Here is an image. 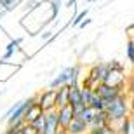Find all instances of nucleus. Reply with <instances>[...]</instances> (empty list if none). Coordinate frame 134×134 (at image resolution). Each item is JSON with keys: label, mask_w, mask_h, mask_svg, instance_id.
<instances>
[{"label": "nucleus", "mask_w": 134, "mask_h": 134, "mask_svg": "<svg viewBox=\"0 0 134 134\" xmlns=\"http://www.w3.org/2000/svg\"><path fill=\"white\" fill-rule=\"evenodd\" d=\"M125 56H127V61L134 66V38H127L125 42Z\"/></svg>", "instance_id": "16"}, {"label": "nucleus", "mask_w": 134, "mask_h": 134, "mask_svg": "<svg viewBox=\"0 0 134 134\" xmlns=\"http://www.w3.org/2000/svg\"><path fill=\"white\" fill-rule=\"evenodd\" d=\"M104 113L108 117L110 124H119L120 120H124L125 117L131 115V101L127 92H120L117 98L106 101V106H104Z\"/></svg>", "instance_id": "1"}, {"label": "nucleus", "mask_w": 134, "mask_h": 134, "mask_svg": "<svg viewBox=\"0 0 134 134\" xmlns=\"http://www.w3.org/2000/svg\"><path fill=\"white\" fill-rule=\"evenodd\" d=\"M87 131H89V125L85 124L82 119H79V117H75L70 122V125L66 127V132L68 134H87Z\"/></svg>", "instance_id": "8"}, {"label": "nucleus", "mask_w": 134, "mask_h": 134, "mask_svg": "<svg viewBox=\"0 0 134 134\" xmlns=\"http://www.w3.org/2000/svg\"><path fill=\"white\" fill-rule=\"evenodd\" d=\"M68 92L70 85H63L59 89H56V108H63L68 104Z\"/></svg>", "instance_id": "10"}, {"label": "nucleus", "mask_w": 134, "mask_h": 134, "mask_svg": "<svg viewBox=\"0 0 134 134\" xmlns=\"http://www.w3.org/2000/svg\"><path fill=\"white\" fill-rule=\"evenodd\" d=\"M56 134H68V132H66V129H61V127H59V129L56 131Z\"/></svg>", "instance_id": "24"}, {"label": "nucleus", "mask_w": 134, "mask_h": 134, "mask_svg": "<svg viewBox=\"0 0 134 134\" xmlns=\"http://www.w3.org/2000/svg\"><path fill=\"white\" fill-rule=\"evenodd\" d=\"M96 115H98V110H94V108H91V106H85L84 108V111L79 115V119H82L85 122V124L91 127V124H92V120L96 119Z\"/></svg>", "instance_id": "12"}, {"label": "nucleus", "mask_w": 134, "mask_h": 134, "mask_svg": "<svg viewBox=\"0 0 134 134\" xmlns=\"http://www.w3.org/2000/svg\"><path fill=\"white\" fill-rule=\"evenodd\" d=\"M108 124H110V120H108V117H106V113H104V111H98V115H96V119L92 120L91 127H104V125H108Z\"/></svg>", "instance_id": "14"}, {"label": "nucleus", "mask_w": 134, "mask_h": 134, "mask_svg": "<svg viewBox=\"0 0 134 134\" xmlns=\"http://www.w3.org/2000/svg\"><path fill=\"white\" fill-rule=\"evenodd\" d=\"M5 14H7V12H5V10L4 9H0V21H2V18H4V16Z\"/></svg>", "instance_id": "25"}, {"label": "nucleus", "mask_w": 134, "mask_h": 134, "mask_svg": "<svg viewBox=\"0 0 134 134\" xmlns=\"http://www.w3.org/2000/svg\"><path fill=\"white\" fill-rule=\"evenodd\" d=\"M37 103L44 111L56 108V91L54 89H45L44 92L37 94Z\"/></svg>", "instance_id": "3"}, {"label": "nucleus", "mask_w": 134, "mask_h": 134, "mask_svg": "<svg viewBox=\"0 0 134 134\" xmlns=\"http://www.w3.org/2000/svg\"><path fill=\"white\" fill-rule=\"evenodd\" d=\"M129 122H131V134H134V110H131Z\"/></svg>", "instance_id": "22"}, {"label": "nucleus", "mask_w": 134, "mask_h": 134, "mask_svg": "<svg viewBox=\"0 0 134 134\" xmlns=\"http://www.w3.org/2000/svg\"><path fill=\"white\" fill-rule=\"evenodd\" d=\"M125 92H127V96H129L131 110H134V71L127 77V82H125Z\"/></svg>", "instance_id": "13"}, {"label": "nucleus", "mask_w": 134, "mask_h": 134, "mask_svg": "<svg viewBox=\"0 0 134 134\" xmlns=\"http://www.w3.org/2000/svg\"><path fill=\"white\" fill-rule=\"evenodd\" d=\"M21 132H23V134H40L38 131H35L33 127H31V125H28V124H25V125H23Z\"/></svg>", "instance_id": "21"}, {"label": "nucleus", "mask_w": 134, "mask_h": 134, "mask_svg": "<svg viewBox=\"0 0 134 134\" xmlns=\"http://www.w3.org/2000/svg\"><path fill=\"white\" fill-rule=\"evenodd\" d=\"M40 115H44V110L38 106V103H37V101H33V103H31L30 106L25 110L23 120H25V124H31V122H35V120L38 119Z\"/></svg>", "instance_id": "6"}, {"label": "nucleus", "mask_w": 134, "mask_h": 134, "mask_svg": "<svg viewBox=\"0 0 134 134\" xmlns=\"http://www.w3.org/2000/svg\"><path fill=\"white\" fill-rule=\"evenodd\" d=\"M91 23H92V19H91V18H85V19L82 21V23H80L79 26H80V28H85V26H89Z\"/></svg>", "instance_id": "23"}, {"label": "nucleus", "mask_w": 134, "mask_h": 134, "mask_svg": "<svg viewBox=\"0 0 134 134\" xmlns=\"http://www.w3.org/2000/svg\"><path fill=\"white\" fill-rule=\"evenodd\" d=\"M23 2L25 0H0V9H4L9 14V12H14L16 9H19Z\"/></svg>", "instance_id": "11"}, {"label": "nucleus", "mask_w": 134, "mask_h": 134, "mask_svg": "<svg viewBox=\"0 0 134 134\" xmlns=\"http://www.w3.org/2000/svg\"><path fill=\"white\" fill-rule=\"evenodd\" d=\"M73 119H75L73 108H71L70 104H66V106H63V108H58V120H59V127L61 129H66Z\"/></svg>", "instance_id": "5"}, {"label": "nucleus", "mask_w": 134, "mask_h": 134, "mask_svg": "<svg viewBox=\"0 0 134 134\" xmlns=\"http://www.w3.org/2000/svg\"><path fill=\"white\" fill-rule=\"evenodd\" d=\"M87 134H117V131L108 124V125H104V127H91L87 131Z\"/></svg>", "instance_id": "15"}, {"label": "nucleus", "mask_w": 134, "mask_h": 134, "mask_svg": "<svg viewBox=\"0 0 134 134\" xmlns=\"http://www.w3.org/2000/svg\"><path fill=\"white\" fill-rule=\"evenodd\" d=\"M52 37H54V31H52V30H44L42 33H40V40H42L44 44H45V42H49Z\"/></svg>", "instance_id": "20"}, {"label": "nucleus", "mask_w": 134, "mask_h": 134, "mask_svg": "<svg viewBox=\"0 0 134 134\" xmlns=\"http://www.w3.org/2000/svg\"><path fill=\"white\" fill-rule=\"evenodd\" d=\"M61 5H63V0H51L49 2V9H51V16H52V19L58 18L61 10Z\"/></svg>", "instance_id": "17"}, {"label": "nucleus", "mask_w": 134, "mask_h": 134, "mask_svg": "<svg viewBox=\"0 0 134 134\" xmlns=\"http://www.w3.org/2000/svg\"><path fill=\"white\" fill-rule=\"evenodd\" d=\"M108 66H110V70H120V71H125V66L122 65L120 61H117V59L108 61Z\"/></svg>", "instance_id": "19"}, {"label": "nucleus", "mask_w": 134, "mask_h": 134, "mask_svg": "<svg viewBox=\"0 0 134 134\" xmlns=\"http://www.w3.org/2000/svg\"><path fill=\"white\" fill-rule=\"evenodd\" d=\"M94 91H96V94L99 96L103 101H110V99H113V98H117L120 92H124V89H117V87L106 85V84H103V82L96 85Z\"/></svg>", "instance_id": "4"}, {"label": "nucleus", "mask_w": 134, "mask_h": 134, "mask_svg": "<svg viewBox=\"0 0 134 134\" xmlns=\"http://www.w3.org/2000/svg\"><path fill=\"white\" fill-rule=\"evenodd\" d=\"M125 82H127L125 71H120V70H108V73L103 80V84L117 87V89H124V91H125Z\"/></svg>", "instance_id": "2"}, {"label": "nucleus", "mask_w": 134, "mask_h": 134, "mask_svg": "<svg viewBox=\"0 0 134 134\" xmlns=\"http://www.w3.org/2000/svg\"><path fill=\"white\" fill-rule=\"evenodd\" d=\"M21 42H23V38H14V40H10L9 44L5 45V52L4 54H2V58H0V59L2 61H9V59H12V58H14V54L16 52H21Z\"/></svg>", "instance_id": "7"}, {"label": "nucleus", "mask_w": 134, "mask_h": 134, "mask_svg": "<svg viewBox=\"0 0 134 134\" xmlns=\"http://www.w3.org/2000/svg\"><path fill=\"white\" fill-rule=\"evenodd\" d=\"M87 12H89V10H87V9H84V10H80L79 14H75L73 21H71V23H70V25H71V26H79L80 23H82V21H84L85 18H87Z\"/></svg>", "instance_id": "18"}, {"label": "nucleus", "mask_w": 134, "mask_h": 134, "mask_svg": "<svg viewBox=\"0 0 134 134\" xmlns=\"http://www.w3.org/2000/svg\"><path fill=\"white\" fill-rule=\"evenodd\" d=\"M68 104L70 106H77V104H84L82 103V85H70V92H68Z\"/></svg>", "instance_id": "9"}]
</instances>
